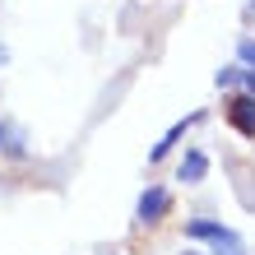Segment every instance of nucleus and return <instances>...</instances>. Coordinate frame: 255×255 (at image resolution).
Returning <instances> with one entry per match:
<instances>
[{"mask_svg":"<svg viewBox=\"0 0 255 255\" xmlns=\"http://www.w3.org/2000/svg\"><path fill=\"white\" fill-rule=\"evenodd\" d=\"M200 121H204V112H190L186 121H176V126H172V130H167V134H162V139L153 144V153H148V162H162V158H167L176 144L186 139V130H190V126H200Z\"/></svg>","mask_w":255,"mask_h":255,"instance_id":"obj_5","label":"nucleus"},{"mask_svg":"<svg viewBox=\"0 0 255 255\" xmlns=\"http://www.w3.org/2000/svg\"><path fill=\"white\" fill-rule=\"evenodd\" d=\"M209 176V153H200V148H186V158L176 162V181L181 186H200Z\"/></svg>","mask_w":255,"mask_h":255,"instance_id":"obj_6","label":"nucleus"},{"mask_svg":"<svg viewBox=\"0 0 255 255\" xmlns=\"http://www.w3.org/2000/svg\"><path fill=\"white\" fill-rule=\"evenodd\" d=\"M167 218H176V195L167 186H148L139 195V204H134V237L167 228Z\"/></svg>","mask_w":255,"mask_h":255,"instance_id":"obj_1","label":"nucleus"},{"mask_svg":"<svg viewBox=\"0 0 255 255\" xmlns=\"http://www.w3.org/2000/svg\"><path fill=\"white\" fill-rule=\"evenodd\" d=\"M223 126L242 139H255V93H246V88L223 93Z\"/></svg>","mask_w":255,"mask_h":255,"instance_id":"obj_2","label":"nucleus"},{"mask_svg":"<svg viewBox=\"0 0 255 255\" xmlns=\"http://www.w3.org/2000/svg\"><path fill=\"white\" fill-rule=\"evenodd\" d=\"M246 14H255V0H251V5H246Z\"/></svg>","mask_w":255,"mask_h":255,"instance_id":"obj_11","label":"nucleus"},{"mask_svg":"<svg viewBox=\"0 0 255 255\" xmlns=\"http://www.w3.org/2000/svg\"><path fill=\"white\" fill-rule=\"evenodd\" d=\"M186 237H190V242H209L218 255L242 251V237H237L228 223H218V218H190V223H186Z\"/></svg>","mask_w":255,"mask_h":255,"instance_id":"obj_3","label":"nucleus"},{"mask_svg":"<svg viewBox=\"0 0 255 255\" xmlns=\"http://www.w3.org/2000/svg\"><path fill=\"white\" fill-rule=\"evenodd\" d=\"M237 84H242L246 93H255V70H246V65H242V79H237Z\"/></svg>","mask_w":255,"mask_h":255,"instance_id":"obj_9","label":"nucleus"},{"mask_svg":"<svg viewBox=\"0 0 255 255\" xmlns=\"http://www.w3.org/2000/svg\"><path fill=\"white\" fill-rule=\"evenodd\" d=\"M0 65H9V47H0Z\"/></svg>","mask_w":255,"mask_h":255,"instance_id":"obj_10","label":"nucleus"},{"mask_svg":"<svg viewBox=\"0 0 255 255\" xmlns=\"http://www.w3.org/2000/svg\"><path fill=\"white\" fill-rule=\"evenodd\" d=\"M28 126L14 121V116H0V158L5 162H28L33 158V148H28Z\"/></svg>","mask_w":255,"mask_h":255,"instance_id":"obj_4","label":"nucleus"},{"mask_svg":"<svg viewBox=\"0 0 255 255\" xmlns=\"http://www.w3.org/2000/svg\"><path fill=\"white\" fill-rule=\"evenodd\" d=\"M232 255H246V251H232Z\"/></svg>","mask_w":255,"mask_h":255,"instance_id":"obj_12","label":"nucleus"},{"mask_svg":"<svg viewBox=\"0 0 255 255\" xmlns=\"http://www.w3.org/2000/svg\"><path fill=\"white\" fill-rule=\"evenodd\" d=\"M237 65L255 70V37H242V42H237Z\"/></svg>","mask_w":255,"mask_h":255,"instance_id":"obj_7","label":"nucleus"},{"mask_svg":"<svg viewBox=\"0 0 255 255\" xmlns=\"http://www.w3.org/2000/svg\"><path fill=\"white\" fill-rule=\"evenodd\" d=\"M237 79H242V65H228V70H218V74H214V84H218V88H232Z\"/></svg>","mask_w":255,"mask_h":255,"instance_id":"obj_8","label":"nucleus"}]
</instances>
